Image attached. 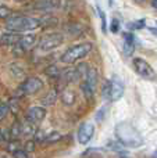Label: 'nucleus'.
I'll return each instance as SVG.
<instances>
[{"mask_svg":"<svg viewBox=\"0 0 157 158\" xmlns=\"http://www.w3.org/2000/svg\"><path fill=\"white\" fill-rule=\"evenodd\" d=\"M116 137L117 142L125 147L136 148L143 144V139H142L141 133L128 122H121L120 125L116 126Z\"/></svg>","mask_w":157,"mask_h":158,"instance_id":"f257e3e1","label":"nucleus"},{"mask_svg":"<svg viewBox=\"0 0 157 158\" xmlns=\"http://www.w3.org/2000/svg\"><path fill=\"white\" fill-rule=\"evenodd\" d=\"M6 28L14 33L29 32V31L39 28V19L33 17L21 15V14H15V15L13 14L10 18L6 19Z\"/></svg>","mask_w":157,"mask_h":158,"instance_id":"f03ea898","label":"nucleus"},{"mask_svg":"<svg viewBox=\"0 0 157 158\" xmlns=\"http://www.w3.org/2000/svg\"><path fill=\"white\" fill-rule=\"evenodd\" d=\"M92 49H93V44H92L91 42H82V43L74 44V46L68 47V49L61 54L60 61L64 64H68V65L75 64L77 61L85 58L86 56L92 52Z\"/></svg>","mask_w":157,"mask_h":158,"instance_id":"7ed1b4c3","label":"nucleus"},{"mask_svg":"<svg viewBox=\"0 0 157 158\" xmlns=\"http://www.w3.org/2000/svg\"><path fill=\"white\" fill-rule=\"evenodd\" d=\"M64 43V35L60 32H49L38 40V49L40 52H52Z\"/></svg>","mask_w":157,"mask_h":158,"instance_id":"20e7f679","label":"nucleus"},{"mask_svg":"<svg viewBox=\"0 0 157 158\" xmlns=\"http://www.w3.org/2000/svg\"><path fill=\"white\" fill-rule=\"evenodd\" d=\"M132 67H134V69H135V72L141 78L146 79V81H155L156 79L155 69H153L152 65H150L146 60H143V58H141V57L132 58Z\"/></svg>","mask_w":157,"mask_h":158,"instance_id":"39448f33","label":"nucleus"},{"mask_svg":"<svg viewBox=\"0 0 157 158\" xmlns=\"http://www.w3.org/2000/svg\"><path fill=\"white\" fill-rule=\"evenodd\" d=\"M42 89H43V81L38 77H29V78L25 79V81L22 82V85L19 86L18 94L31 96V94H35V93L40 92Z\"/></svg>","mask_w":157,"mask_h":158,"instance_id":"423d86ee","label":"nucleus"},{"mask_svg":"<svg viewBox=\"0 0 157 158\" xmlns=\"http://www.w3.org/2000/svg\"><path fill=\"white\" fill-rule=\"evenodd\" d=\"M95 135V125L91 122H85L79 126L78 129V133H77V137H78V142L81 144H88L89 142L92 140Z\"/></svg>","mask_w":157,"mask_h":158,"instance_id":"0eeeda50","label":"nucleus"},{"mask_svg":"<svg viewBox=\"0 0 157 158\" xmlns=\"http://www.w3.org/2000/svg\"><path fill=\"white\" fill-rule=\"evenodd\" d=\"M61 4L60 0H36V2L31 3L29 4V8L33 11H52V10H56L58 8Z\"/></svg>","mask_w":157,"mask_h":158,"instance_id":"6e6552de","label":"nucleus"},{"mask_svg":"<svg viewBox=\"0 0 157 158\" xmlns=\"http://www.w3.org/2000/svg\"><path fill=\"white\" fill-rule=\"evenodd\" d=\"M45 117H46V110H45V107L32 106V107H29V110L27 111L25 119L32 122L33 125H39V123L45 119Z\"/></svg>","mask_w":157,"mask_h":158,"instance_id":"1a4fd4ad","label":"nucleus"},{"mask_svg":"<svg viewBox=\"0 0 157 158\" xmlns=\"http://www.w3.org/2000/svg\"><path fill=\"white\" fill-rule=\"evenodd\" d=\"M110 82H111V98H110V101H117L122 97V94H124V90H125L124 82L118 78L110 79Z\"/></svg>","mask_w":157,"mask_h":158,"instance_id":"9d476101","label":"nucleus"},{"mask_svg":"<svg viewBox=\"0 0 157 158\" xmlns=\"http://www.w3.org/2000/svg\"><path fill=\"white\" fill-rule=\"evenodd\" d=\"M83 82L91 87L93 92H96V87H97V82H99V72L97 69L95 68H89L86 75L83 77Z\"/></svg>","mask_w":157,"mask_h":158,"instance_id":"9b49d317","label":"nucleus"},{"mask_svg":"<svg viewBox=\"0 0 157 158\" xmlns=\"http://www.w3.org/2000/svg\"><path fill=\"white\" fill-rule=\"evenodd\" d=\"M61 78H63L64 81L67 82V83H72V82L79 81V79L82 78V75H81L79 69L75 67V68H67V69H64V71L61 72Z\"/></svg>","mask_w":157,"mask_h":158,"instance_id":"f8f14e48","label":"nucleus"},{"mask_svg":"<svg viewBox=\"0 0 157 158\" xmlns=\"http://www.w3.org/2000/svg\"><path fill=\"white\" fill-rule=\"evenodd\" d=\"M19 33H14V32H3L0 35V43L2 44H8V46H14V44L19 43Z\"/></svg>","mask_w":157,"mask_h":158,"instance_id":"ddd939ff","label":"nucleus"},{"mask_svg":"<svg viewBox=\"0 0 157 158\" xmlns=\"http://www.w3.org/2000/svg\"><path fill=\"white\" fill-rule=\"evenodd\" d=\"M36 43H38V38H36L33 33L24 35V36H21V39H19V44H21V47L24 50H31Z\"/></svg>","mask_w":157,"mask_h":158,"instance_id":"4468645a","label":"nucleus"},{"mask_svg":"<svg viewBox=\"0 0 157 158\" xmlns=\"http://www.w3.org/2000/svg\"><path fill=\"white\" fill-rule=\"evenodd\" d=\"M39 19V28H53L57 25V18L54 15H43Z\"/></svg>","mask_w":157,"mask_h":158,"instance_id":"2eb2a0df","label":"nucleus"},{"mask_svg":"<svg viewBox=\"0 0 157 158\" xmlns=\"http://www.w3.org/2000/svg\"><path fill=\"white\" fill-rule=\"evenodd\" d=\"M36 139H39V142H42V143L52 144V143H56V142H58V140L61 139V135L58 133V132H50V133L43 135V136L39 135V137H36Z\"/></svg>","mask_w":157,"mask_h":158,"instance_id":"dca6fc26","label":"nucleus"},{"mask_svg":"<svg viewBox=\"0 0 157 158\" xmlns=\"http://www.w3.org/2000/svg\"><path fill=\"white\" fill-rule=\"evenodd\" d=\"M21 125H22V136L24 137H32L36 135V125H33L32 122L25 119V122H22Z\"/></svg>","mask_w":157,"mask_h":158,"instance_id":"f3484780","label":"nucleus"},{"mask_svg":"<svg viewBox=\"0 0 157 158\" xmlns=\"http://www.w3.org/2000/svg\"><path fill=\"white\" fill-rule=\"evenodd\" d=\"M61 101H63L66 106H72L75 103V93L71 89H64L60 94Z\"/></svg>","mask_w":157,"mask_h":158,"instance_id":"a211bd4d","label":"nucleus"},{"mask_svg":"<svg viewBox=\"0 0 157 158\" xmlns=\"http://www.w3.org/2000/svg\"><path fill=\"white\" fill-rule=\"evenodd\" d=\"M10 136H11V142H15L17 139L22 136V125L21 122H14L10 128Z\"/></svg>","mask_w":157,"mask_h":158,"instance_id":"6ab92c4d","label":"nucleus"},{"mask_svg":"<svg viewBox=\"0 0 157 158\" xmlns=\"http://www.w3.org/2000/svg\"><path fill=\"white\" fill-rule=\"evenodd\" d=\"M56 100H57V92H56V90H50V92H47L46 94L42 97V104H43L45 107H50L56 103Z\"/></svg>","mask_w":157,"mask_h":158,"instance_id":"aec40b11","label":"nucleus"},{"mask_svg":"<svg viewBox=\"0 0 157 158\" xmlns=\"http://www.w3.org/2000/svg\"><path fill=\"white\" fill-rule=\"evenodd\" d=\"M10 72L15 79H21V78L25 77V69L17 63H14L13 65L10 67Z\"/></svg>","mask_w":157,"mask_h":158,"instance_id":"412c9836","label":"nucleus"},{"mask_svg":"<svg viewBox=\"0 0 157 158\" xmlns=\"http://www.w3.org/2000/svg\"><path fill=\"white\" fill-rule=\"evenodd\" d=\"M102 96L104 100H110L111 98V82L104 81V85L102 87Z\"/></svg>","mask_w":157,"mask_h":158,"instance_id":"4be33fe9","label":"nucleus"},{"mask_svg":"<svg viewBox=\"0 0 157 158\" xmlns=\"http://www.w3.org/2000/svg\"><path fill=\"white\" fill-rule=\"evenodd\" d=\"M46 75L47 77H50V78H53V79H56V78L61 77V71L56 65H50L49 68L46 69Z\"/></svg>","mask_w":157,"mask_h":158,"instance_id":"5701e85b","label":"nucleus"},{"mask_svg":"<svg viewBox=\"0 0 157 158\" xmlns=\"http://www.w3.org/2000/svg\"><path fill=\"white\" fill-rule=\"evenodd\" d=\"M13 15V11L7 6H0V19H7Z\"/></svg>","mask_w":157,"mask_h":158,"instance_id":"b1692460","label":"nucleus"},{"mask_svg":"<svg viewBox=\"0 0 157 158\" xmlns=\"http://www.w3.org/2000/svg\"><path fill=\"white\" fill-rule=\"evenodd\" d=\"M8 103H6V101H0V121H3L6 117H7L8 114Z\"/></svg>","mask_w":157,"mask_h":158,"instance_id":"393cba45","label":"nucleus"},{"mask_svg":"<svg viewBox=\"0 0 157 158\" xmlns=\"http://www.w3.org/2000/svg\"><path fill=\"white\" fill-rule=\"evenodd\" d=\"M97 13H99V15H100V19H102V31H103V33H106L107 32V24H106V14L103 13V10L97 6Z\"/></svg>","mask_w":157,"mask_h":158,"instance_id":"a878e982","label":"nucleus"},{"mask_svg":"<svg viewBox=\"0 0 157 158\" xmlns=\"http://www.w3.org/2000/svg\"><path fill=\"white\" fill-rule=\"evenodd\" d=\"M18 108H19V103H18V98H11L10 100V103H8V110L10 111H13V112H17L18 111Z\"/></svg>","mask_w":157,"mask_h":158,"instance_id":"bb28decb","label":"nucleus"},{"mask_svg":"<svg viewBox=\"0 0 157 158\" xmlns=\"http://www.w3.org/2000/svg\"><path fill=\"white\" fill-rule=\"evenodd\" d=\"M13 157L14 158H28V153L24 150V148H17V150L13 151Z\"/></svg>","mask_w":157,"mask_h":158,"instance_id":"cd10ccee","label":"nucleus"},{"mask_svg":"<svg viewBox=\"0 0 157 158\" xmlns=\"http://www.w3.org/2000/svg\"><path fill=\"white\" fill-rule=\"evenodd\" d=\"M143 27H145V19L132 22V24H128V29H129V31H132V29H141V28H143Z\"/></svg>","mask_w":157,"mask_h":158,"instance_id":"c85d7f7f","label":"nucleus"},{"mask_svg":"<svg viewBox=\"0 0 157 158\" xmlns=\"http://www.w3.org/2000/svg\"><path fill=\"white\" fill-rule=\"evenodd\" d=\"M110 31H111L113 33H117V32L120 31V21H118V18H113V19H111Z\"/></svg>","mask_w":157,"mask_h":158,"instance_id":"c756f323","label":"nucleus"},{"mask_svg":"<svg viewBox=\"0 0 157 158\" xmlns=\"http://www.w3.org/2000/svg\"><path fill=\"white\" fill-rule=\"evenodd\" d=\"M33 148H35V143H33L32 140H28L27 144H25V148H24V150L27 151V153H32Z\"/></svg>","mask_w":157,"mask_h":158,"instance_id":"7c9ffc66","label":"nucleus"},{"mask_svg":"<svg viewBox=\"0 0 157 158\" xmlns=\"http://www.w3.org/2000/svg\"><path fill=\"white\" fill-rule=\"evenodd\" d=\"M152 7L157 10V0H152Z\"/></svg>","mask_w":157,"mask_h":158,"instance_id":"2f4dec72","label":"nucleus"},{"mask_svg":"<svg viewBox=\"0 0 157 158\" xmlns=\"http://www.w3.org/2000/svg\"><path fill=\"white\" fill-rule=\"evenodd\" d=\"M134 2H135V3H138V4H142V3H145V2H146V0H134Z\"/></svg>","mask_w":157,"mask_h":158,"instance_id":"473e14b6","label":"nucleus"},{"mask_svg":"<svg viewBox=\"0 0 157 158\" xmlns=\"http://www.w3.org/2000/svg\"><path fill=\"white\" fill-rule=\"evenodd\" d=\"M17 2H22V0H17Z\"/></svg>","mask_w":157,"mask_h":158,"instance_id":"72a5a7b5","label":"nucleus"}]
</instances>
